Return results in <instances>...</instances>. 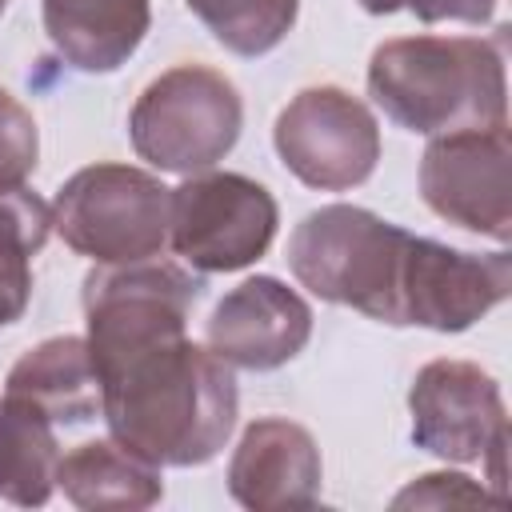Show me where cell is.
Returning a JSON list of instances; mask_svg holds the SVG:
<instances>
[{
	"label": "cell",
	"mask_w": 512,
	"mask_h": 512,
	"mask_svg": "<svg viewBox=\"0 0 512 512\" xmlns=\"http://www.w3.org/2000/svg\"><path fill=\"white\" fill-rule=\"evenodd\" d=\"M192 308L188 288L152 268L112 272L84 292L100 416L156 468L208 464L236 428V376L184 336Z\"/></svg>",
	"instance_id": "obj_1"
},
{
	"label": "cell",
	"mask_w": 512,
	"mask_h": 512,
	"mask_svg": "<svg viewBox=\"0 0 512 512\" xmlns=\"http://www.w3.org/2000/svg\"><path fill=\"white\" fill-rule=\"evenodd\" d=\"M376 108L420 136L508 128L504 28L496 36H400L368 60Z\"/></svg>",
	"instance_id": "obj_2"
},
{
	"label": "cell",
	"mask_w": 512,
	"mask_h": 512,
	"mask_svg": "<svg viewBox=\"0 0 512 512\" xmlns=\"http://www.w3.org/2000/svg\"><path fill=\"white\" fill-rule=\"evenodd\" d=\"M412 232L356 204H324L288 236L292 276L320 300L400 328V276Z\"/></svg>",
	"instance_id": "obj_3"
},
{
	"label": "cell",
	"mask_w": 512,
	"mask_h": 512,
	"mask_svg": "<svg viewBox=\"0 0 512 512\" xmlns=\"http://www.w3.org/2000/svg\"><path fill=\"white\" fill-rule=\"evenodd\" d=\"M244 100L236 84L208 64L160 72L132 104L128 136L140 160L160 172L196 176L216 168L240 140Z\"/></svg>",
	"instance_id": "obj_4"
},
{
	"label": "cell",
	"mask_w": 512,
	"mask_h": 512,
	"mask_svg": "<svg viewBox=\"0 0 512 512\" xmlns=\"http://www.w3.org/2000/svg\"><path fill=\"white\" fill-rule=\"evenodd\" d=\"M172 188L132 164H88L52 200V228L92 264H132L168 248Z\"/></svg>",
	"instance_id": "obj_5"
},
{
	"label": "cell",
	"mask_w": 512,
	"mask_h": 512,
	"mask_svg": "<svg viewBox=\"0 0 512 512\" xmlns=\"http://www.w3.org/2000/svg\"><path fill=\"white\" fill-rule=\"evenodd\" d=\"M412 444L452 460L476 464L488 460L492 496L504 504V448H508V412L500 384L472 360H428L412 388Z\"/></svg>",
	"instance_id": "obj_6"
},
{
	"label": "cell",
	"mask_w": 512,
	"mask_h": 512,
	"mask_svg": "<svg viewBox=\"0 0 512 512\" xmlns=\"http://www.w3.org/2000/svg\"><path fill=\"white\" fill-rule=\"evenodd\" d=\"M280 224L264 184L240 172H196L172 188L168 244L196 272H240L256 264Z\"/></svg>",
	"instance_id": "obj_7"
},
{
	"label": "cell",
	"mask_w": 512,
	"mask_h": 512,
	"mask_svg": "<svg viewBox=\"0 0 512 512\" xmlns=\"http://www.w3.org/2000/svg\"><path fill=\"white\" fill-rule=\"evenodd\" d=\"M272 144L300 184L348 192L376 172L380 124L360 96L336 84H316L280 108Z\"/></svg>",
	"instance_id": "obj_8"
},
{
	"label": "cell",
	"mask_w": 512,
	"mask_h": 512,
	"mask_svg": "<svg viewBox=\"0 0 512 512\" xmlns=\"http://www.w3.org/2000/svg\"><path fill=\"white\" fill-rule=\"evenodd\" d=\"M420 192L424 204L464 228L492 236L496 244L512 240V148L508 128H468L432 136L420 156Z\"/></svg>",
	"instance_id": "obj_9"
},
{
	"label": "cell",
	"mask_w": 512,
	"mask_h": 512,
	"mask_svg": "<svg viewBox=\"0 0 512 512\" xmlns=\"http://www.w3.org/2000/svg\"><path fill=\"white\" fill-rule=\"evenodd\" d=\"M512 292L508 252H464L428 236L408 240L400 276V328L420 324L432 332H464Z\"/></svg>",
	"instance_id": "obj_10"
},
{
	"label": "cell",
	"mask_w": 512,
	"mask_h": 512,
	"mask_svg": "<svg viewBox=\"0 0 512 512\" xmlns=\"http://www.w3.org/2000/svg\"><path fill=\"white\" fill-rule=\"evenodd\" d=\"M312 336L308 300L276 276H248L224 292L208 316L204 340L228 368L272 372L304 352Z\"/></svg>",
	"instance_id": "obj_11"
},
{
	"label": "cell",
	"mask_w": 512,
	"mask_h": 512,
	"mask_svg": "<svg viewBox=\"0 0 512 512\" xmlns=\"http://www.w3.org/2000/svg\"><path fill=\"white\" fill-rule=\"evenodd\" d=\"M320 448L312 432L284 416H260L244 428L228 460V492L252 512L312 508L320 500Z\"/></svg>",
	"instance_id": "obj_12"
},
{
	"label": "cell",
	"mask_w": 512,
	"mask_h": 512,
	"mask_svg": "<svg viewBox=\"0 0 512 512\" xmlns=\"http://www.w3.org/2000/svg\"><path fill=\"white\" fill-rule=\"evenodd\" d=\"M44 32L76 72H116L144 44L148 0H40Z\"/></svg>",
	"instance_id": "obj_13"
},
{
	"label": "cell",
	"mask_w": 512,
	"mask_h": 512,
	"mask_svg": "<svg viewBox=\"0 0 512 512\" xmlns=\"http://www.w3.org/2000/svg\"><path fill=\"white\" fill-rule=\"evenodd\" d=\"M4 396L28 400L52 424H84L100 416V376L84 336H52L28 348L8 380Z\"/></svg>",
	"instance_id": "obj_14"
},
{
	"label": "cell",
	"mask_w": 512,
	"mask_h": 512,
	"mask_svg": "<svg viewBox=\"0 0 512 512\" xmlns=\"http://www.w3.org/2000/svg\"><path fill=\"white\" fill-rule=\"evenodd\" d=\"M56 488L84 512H140L160 504V468L120 440H84L56 464Z\"/></svg>",
	"instance_id": "obj_15"
},
{
	"label": "cell",
	"mask_w": 512,
	"mask_h": 512,
	"mask_svg": "<svg viewBox=\"0 0 512 512\" xmlns=\"http://www.w3.org/2000/svg\"><path fill=\"white\" fill-rule=\"evenodd\" d=\"M60 444L52 420L28 400H0V496L20 508L48 504L56 488Z\"/></svg>",
	"instance_id": "obj_16"
},
{
	"label": "cell",
	"mask_w": 512,
	"mask_h": 512,
	"mask_svg": "<svg viewBox=\"0 0 512 512\" xmlns=\"http://www.w3.org/2000/svg\"><path fill=\"white\" fill-rule=\"evenodd\" d=\"M188 8L228 52L264 56L292 32L300 0H188Z\"/></svg>",
	"instance_id": "obj_17"
},
{
	"label": "cell",
	"mask_w": 512,
	"mask_h": 512,
	"mask_svg": "<svg viewBox=\"0 0 512 512\" xmlns=\"http://www.w3.org/2000/svg\"><path fill=\"white\" fill-rule=\"evenodd\" d=\"M40 156V132L32 112L0 88V180H28Z\"/></svg>",
	"instance_id": "obj_18"
},
{
	"label": "cell",
	"mask_w": 512,
	"mask_h": 512,
	"mask_svg": "<svg viewBox=\"0 0 512 512\" xmlns=\"http://www.w3.org/2000/svg\"><path fill=\"white\" fill-rule=\"evenodd\" d=\"M32 248L20 232L0 228V328L16 324L32 300Z\"/></svg>",
	"instance_id": "obj_19"
},
{
	"label": "cell",
	"mask_w": 512,
	"mask_h": 512,
	"mask_svg": "<svg viewBox=\"0 0 512 512\" xmlns=\"http://www.w3.org/2000/svg\"><path fill=\"white\" fill-rule=\"evenodd\" d=\"M480 500H496V496L484 492L480 484H472V476H464V472H428L416 484H408L392 504L404 508V504H480Z\"/></svg>",
	"instance_id": "obj_20"
},
{
	"label": "cell",
	"mask_w": 512,
	"mask_h": 512,
	"mask_svg": "<svg viewBox=\"0 0 512 512\" xmlns=\"http://www.w3.org/2000/svg\"><path fill=\"white\" fill-rule=\"evenodd\" d=\"M404 8L416 12V20L424 24H440V20L488 24L496 12V0H404Z\"/></svg>",
	"instance_id": "obj_21"
},
{
	"label": "cell",
	"mask_w": 512,
	"mask_h": 512,
	"mask_svg": "<svg viewBox=\"0 0 512 512\" xmlns=\"http://www.w3.org/2000/svg\"><path fill=\"white\" fill-rule=\"evenodd\" d=\"M360 8L372 12V16H392V12L404 8V0H360Z\"/></svg>",
	"instance_id": "obj_22"
},
{
	"label": "cell",
	"mask_w": 512,
	"mask_h": 512,
	"mask_svg": "<svg viewBox=\"0 0 512 512\" xmlns=\"http://www.w3.org/2000/svg\"><path fill=\"white\" fill-rule=\"evenodd\" d=\"M4 8H8V0H0V12H4Z\"/></svg>",
	"instance_id": "obj_23"
}]
</instances>
